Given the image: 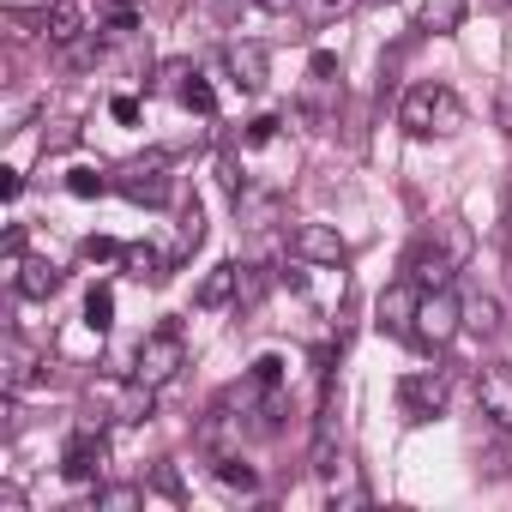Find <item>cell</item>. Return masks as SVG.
Masks as SVG:
<instances>
[{"label": "cell", "instance_id": "cell-18", "mask_svg": "<svg viewBox=\"0 0 512 512\" xmlns=\"http://www.w3.org/2000/svg\"><path fill=\"white\" fill-rule=\"evenodd\" d=\"M217 482H223V488H241V494H253V488H260V470H253L241 452H223V458H217Z\"/></svg>", "mask_w": 512, "mask_h": 512}, {"label": "cell", "instance_id": "cell-30", "mask_svg": "<svg viewBox=\"0 0 512 512\" xmlns=\"http://www.w3.org/2000/svg\"><path fill=\"white\" fill-rule=\"evenodd\" d=\"M157 494H169V500H181V476H175V464H157Z\"/></svg>", "mask_w": 512, "mask_h": 512}, {"label": "cell", "instance_id": "cell-10", "mask_svg": "<svg viewBox=\"0 0 512 512\" xmlns=\"http://www.w3.org/2000/svg\"><path fill=\"white\" fill-rule=\"evenodd\" d=\"M37 368H43V356H37L19 332L0 338V386H7V398H19V392L37 380Z\"/></svg>", "mask_w": 512, "mask_h": 512}, {"label": "cell", "instance_id": "cell-29", "mask_svg": "<svg viewBox=\"0 0 512 512\" xmlns=\"http://www.w3.org/2000/svg\"><path fill=\"white\" fill-rule=\"evenodd\" d=\"M109 115H115L121 127H133V121H139V97H127V91H121V97L109 103Z\"/></svg>", "mask_w": 512, "mask_h": 512}, {"label": "cell", "instance_id": "cell-16", "mask_svg": "<svg viewBox=\"0 0 512 512\" xmlns=\"http://www.w3.org/2000/svg\"><path fill=\"white\" fill-rule=\"evenodd\" d=\"M235 290H241V266H229V260H223V266H211V272H205V284L193 290V302L211 314V308H229V302H235Z\"/></svg>", "mask_w": 512, "mask_h": 512}, {"label": "cell", "instance_id": "cell-31", "mask_svg": "<svg viewBox=\"0 0 512 512\" xmlns=\"http://www.w3.org/2000/svg\"><path fill=\"white\" fill-rule=\"evenodd\" d=\"M494 121H500L506 139H512V85H500V97H494Z\"/></svg>", "mask_w": 512, "mask_h": 512}, {"label": "cell", "instance_id": "cell-14", "mask_svg": "<svg viewBox=\"0 0 512 512\" xmlns=\"http://www.w3.org/2000/svg\"><path fill=\"white\" fill-rule=\"evenodd\" d=\"M223 61H229V79L241 91H266V49L260 43H229Z\"/></svg>", "mask_w": 512, "mask_h": 512}, {"label": "cell", "instance_id": "cell-20", "mask_svg": "<svg viewBox=\"0 0 512 512\" xmlns=\"http://www.w3.org/2000/svg\"><path fill=\"white\" fill-rule=\"evenodd\" d=\"M85 326H91V332H109V326H115V290H109V284H97V290L85 296Z\"/></svg>", "mask_w": 512, "mask_h": 512}, {"label": "cell", "instance_id": "cell-36", "mask_svg": "<svg viewBox=\"0 0 512 512\" xmlns=\"http://www.w3.org/2000/svg\"><path fill=\"white\" fill-rule=\"evenodd\" d=\"M260 7H272V13H284V7H296V0H260Z\"/></svg>", "mask_w": 512, "mask_h": 512}, {"label": "cell", "instance_id": "cell-6", "mask_svg": "<svg viewBox=\"0 0 512 512\" xmlns=\"http://www.w3.org/2000/svg\"><path fill=\"white\" fill-rule=\"evenodd\" d=\"M398 410H404L410 422H434V416L446 410V374H440V368L404 374V380H398Z\"/></svg>", "mask_w": 512, "mask_h": 512}, {"label": "cell", "instance_id": "cell-3", "mask_svg": "<svg viewBox=\"0 0 512 512\" xmlns=\"http://www.w3.org/2000/svg\"><path fill=\"white\" fill-rule=\"evenodd\" d=\"M458 326H464V302L452 296V284L446 290H422V302H416V344L422 350H446L458 338Z\"/></svg>", "mask_w": 512, "mask_h": 512}, {"label": "cell", "instance_id": "cell-34", "mask_svg": "<svg viewBox=\"0 0 512 512\" xmlns=\"http://www.w3.org/2000/svg\"><path fill=\"white\" fill-rule=\"evenodd\" d=\"M0 7H7V13H49L55 0H0Z\"/></svg>", "mask_w": 512, "mask_h": 512}, {"label": "cell", "instance_id": "cell-35", "mask_svg": "<svg viewBox=\"0 0 512 512\" xmlns=\"http://www.w3.org/2000/svg\"><path fill=\"white\" fill-rule=\"evenodd\" d=\"M0 512H25V494L7 482V488H0Z\"/></svg>", "mask_w": 512, "mask_h": 512}, {"label": "cell", "instance_id": "cell-8", "mask_svg": "<svg viewBox=\"0 0 512 512\" xmlns=\"http://www.w3.org/2000/svg\"><path fill=\"white\" fill-rule=\"evenodd\" d=\"M476 410L512 434V362H482L476 368Z\"/></svg>", "mask_w": 512, "mask_h": 512}, {"label": "cell", "instance_id": "cell-9", "mask_svg": "<svg viewBox=\"0 0 512 512\" xmlns=\"http://www.w3.org/2000/svg\"><path fill=\"white\" fill-rule=\"evenodd\" d=\"M103 458H109V446H103V434L85 422V428L67 440V452H61V476H67V482H91V476H103Z\"/></svg>", "mask_w": 512, "mask_h": 512}, {"label": "cell", "instance_id": "cell-23", "mask_svg": "<svg viewBox=\"0 0 512 512\" xmlns=\"http://www.w3.org/2000/svg\"><path fill=\"white\" fill-rule=\"evenodd\" d=\"M181 103H187V109H199V115H217V97H211V85H205L199 73L181 85Z\"/></svg>", "mask_w": 512, "mask_h": 512}, {"label": "cell", "instance_id": "cell-1", "mask_svg": "<svg viewBox=\"0 0 512 512\" xmlns=\"http://www.w3.org/2000/svg\"><path fill=\"white\" fill-rule=\"evenodd\" d=\"M398 121H404L410 139H446V133L464 127V103H458L452 85H434V79H428V85H410V91H404Z\"/></svg>", "mask_w": 512, "mask_h": 512}, {"label": "cell", "instance_id": "cell-21", "mask_svg": "<svg viewBox=\"0 0 512 512\" xmlns=\"http://www.w3.org/2000/svg\"><path fill=\"white\" fill-rule=\"evenodd\" d=\"M464 326H476L482 338H494V332H500V302H494V296H476V302H464Z\"/></svg>", "mask_w": 512, "mask_h": 512}, {"label": "cell", "instance_id": "cell-25", "mask_svg": "<svg viewBox=\"0 0 512 512\" xmlns=\"http://www.w3.org/2000/svg\"><path fill=\"white\" fill-rule=\"evenodd\" d=\"M260 296H266V278H260V266H241V290H235V302H247V308H253Z\"/></svg>", "mask_w": 512, "mask_h": 512}, {"label": "cell", "instance_id": "cell-4", "mask_svg": "<svg viewBox=\"0 0 512 512\" xmlns=\"http://www.w3.org/2000/svg\"><path fill=\"white\" fill-rule=\"evenodd\" d=\"M169 187H175V181H169V157H163V151H145V157H133V163L115 169V193L133 199V205H163Z\"/></svg>", "mask_w": 512, "mask_h": 512}, {"label": "cell", "instance_id": "cell-11", "mask_svg": "<svg viewBox=\"0 0 512 512\" xmlns=\"http://www.w3.org/2000/svg\"><path fill=\"white\" fill-rule=\"evenodd\" d=\"M416 302H422V290L404 278V284H392L386 296H380V332L386 338H416Z\"/></svg>", "mask_w": 512, "mask_h": 512}, {"label": "cell", "instance_id": "cell-17", "mask_svg": "<svg viewBox=\"0 0 512 512\" xmlns=\"http://www.w3.org/2000/svg\"><path fill=\"white\" fill-rule=\"evenodd\" d=\"M121 266H127V278L157 284V278H163V253H157L151 241H133V247H121Z\"/></svg>", "mask_w": 512, "mask_h": 512}, {"label": "cell", "instance_id": "cell-26", "mask_svg": "<svg viewBox=\"0 0 512 512\" xmlns=\"http://www.w3.org/2000/svg\"><path fill=\"white\" fill-rule=\"evenodd\" d=\"M67 145H79V127H73V121L43 127V151H67Z\"/></svg>", "mask_w": 512, "mask_h": 512}, {"label": "cell", "instance_id": "cell-7", "mask_svg": "<svg viewBox=\"0 0 512 512\" xmlns=\"http://www.w3.org/2000/svg\"><path fill=\"white\" fill-rule=\"evenodd\" d=\"M458 266H464L458 253H452L446 241H434V235H428V241H416V247H410V266H404V278H410L416 290H446Z\"/></svg>", "mask_w": 512, "mask_h": 512}, {"label": "cell", "instance_id": "cell-12", "mask_svg": "<svg viewBox=\"0 0 512 512\" xmlns=\"http://www.w3.org/2000/svg\"><path fill=\"white\" fill-rule=\"evenodd\" d=\"M85 31H91L85 0H55V7L43 13V37H49L55 49H79V43H85Z\"/></svg>", "mask_w": 512, "mask_h": 512}, {"label": "cell", "instance_id": "cell-2", "mask_svg": "<svg viewBox=\"0 0 512 512\" xmlns=\"http://www.w3.org/2000/svg\"><path fill=\"white\" fill-rule=\"evenodd\" d=\"M181 368H187V344H181V332H175V326H157V332L139 344V356H133V380H139V386H151V392H163Z\"/></svg>", "mask_w": 512, "mask_h": 512}, {"label": "cell", "instance_id": "cell-19", "mask_svg": "<svg viewBox=\"0 0 512 512\" xmlns=\"http://www.w3.org/2000/svg\"><path fill=\"white\" fill-rule=\"evenodd\" d=\"M67 193L73 199H103V193H115V175H103V169H67Z\"/></svg>", "mask_w": 512, "mask_h": 512}, {"label": "cell", "instance_id": "cell-38", "mask_svg": "<svg viewBox=\"0 0 512 512\" xmlns=\"http://www.w3.org/2000/svg\"><path fill=\"white\" fill-rule=\"evenodd\" d=\"M332 7H350V0H332Z\"/></svg>", "mask_w": 512, "mask_h": 512}, {"label": "cell", "instance_id": "cell-22", "mask_svg": "<svg viewBox=\"0 0 512 512\" xmlns=\"http://www.w3.org/2000/svg\"><path fill=\"white\" fill-rule=\"evenodd\" d=\"M145 500V488H133V482H109V488H97V512H127V506H139Z\"/></svg>", "mask_w": 512, "mask_h": 512}, {"label": "cell", "instance_id": "cell-28", "mask_svg": "<svg viewBox=\"0 0 512 512\" xmlns=\"http://www.w3.org/2000/svg\"><path fill=\"white\" fill-rule=\"evenodd\" d=\"M85 260H121V241H109V235H91V241H85Z\"/></svg>", "mask_w": 512, "mask_h": 512}, {"label": "cell", "instance_id": "cell-33", "mask_svg": "<svg viewBox=\"0 0 512 512\" xmlns=\"http://www.w3.org/2000/svg\"><path fill=\"white\" fill-rule=\"evenodd\" d=\"M19 187H25L19 169H0V199H19Z\"/></svg>", "mask_w": 512, "mask_h": 512}, {"label": "cell", "instance_id": "cell-27", "mask_svg": "<svg viewBox=\"0 0 512 512\" xmlns=\"http://www.w3.org/2000/svg\"><path fill=\"white\" fill-rule=\"evenodd\" d=\"M253 386H284V356H260V362H253Z\"/></svg>", "mask_w": 512, "mask_h": 512}, {"label": "cell", "instance_id": "cell-15", "mask_svg": "<svg viewBox=\"0 0 512 512\" xmlns=\"http://www.w3.org/2000/svg\"><path fill=\"white\" fill-rule=\"evenodd\" d=\"M464 13H470V0H422V7H416V31L452 37V31L464 25Z\"/></svg>", "mask_w": 512, "mask_h": 512}, {"label": "cell", "instance_id": "cell-5", "mask_svg": "<svg viewBox=\"0 0 512 512\" xmlns=\"http://www.w3.org/2000/svg\"><path fill=\"white\" fill-rule=\"evenodd\" d=\"M290 253H296V260H308V266H320V272H344L350 266V241L332 223H296Z\"/></svg>", "mask_w": 512, "mask_h": 512}, {"label": "cell", "instance_id": "cell-37", "mask_svg": "<svg viewBox=\"0 0 512 512\" xmlns=\"http://www.w3.org/2000/svg\"><path fill=\"white\" fill-rule=\"evenodd\" d=\"M109 7H133V13H139V7H145V0H109Z\"/></svg>", "mask_w": 512, "mask_h": 512}, {"label": "cell", "instance_id": "cell-13", "mask_svg": "<svg viewBox=\"0 0 512 512\" xmlns=\"http://www.w3.org/2000/svg\"><path fill=\"white\" fill-rule=\"evenodd\" d=\"M7 284H13L25 302H49L67 278H61V266H55V260H19V272H13Z\"/></svg>", "mask_w": 512, "mask_h": 512}, {"label": "cell", "instance_id": "cell-32", "mask_svg": "<svg viewBox=\"0 0 512 512\" xmlns=\"http://www.w3.org/2000/svg\"><path fill=\"white\" fill-rule=\"evenodd\" d=\"M308 73H314V79H320V85H338V79H332V73H338V61H332V55H326V49H320V55H314V67H308Z\"/></svg>", "mask_w": 512, "mask_h": 512}, {"label": "cell", "instance_id": "cell-24", "mask_svg": "<svg viewBox=\"0 0 512 512\" xmlns=\"http://www.w3.org/2000/svg\"><path fill=\"white\" fill-rule=\"evenodd\" d=\"M199 241H205V217H199V205H187L181 211V253H193Z\"/></svg>", "mask_w": 512, "mask_h": 512}]
</instances>
